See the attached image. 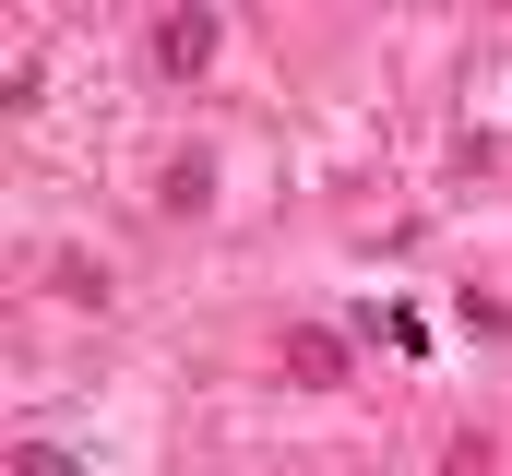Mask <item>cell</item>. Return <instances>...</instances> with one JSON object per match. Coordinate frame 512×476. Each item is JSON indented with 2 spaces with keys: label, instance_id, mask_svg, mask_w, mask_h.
<instances>
[{
  "label": "cell",
  "instance_id": "cell-1",
  "mask_svg": "<svg viewBox=\"0 0 512 476\" xmlns=\"http://www.w3.org/2000/svg\"><path fill=\"white\" fill-rule=\"evenodd\" d=\"M215 36H227L215 12H155V72H167V84H191V72L215 60Z\"/></svg>",
  "mask_w": 512,
  "mask_h": 476
},
{
  "label": "cell",
  "instance_id": "cell-2",
  "mask_svg": "<svg viewBox=\"0 0 512 476\" xmlns=\"http://www.w3.org/2000/svg\"><path fill=\"white\" fill-rule=\"evenodd\" d=\"M286 381H346V346H334L322 322H298V334H286Z\"/></svg>",
  "mask_w": 512,
  "mask_h": 476
},
{
  "label": "cell",
  "instance_id": "cell-4",
  "mask_svg": "<svg viewBox=\"0 0 512 476\" xmlns=\"http://www.w3.org/2000/svg\"><path fill=\"white\" fill-rule=\"evenodd\" d=\"M24 476H84L72 453H48V441H24Z\"/></svg>",
  "mask_w": 512,
  "mask_h": 476
},
{
  "label": "cell",
  "instance_id": "cell-3",
  "mask_svg": "<svg viewBox=\"0 0 512 476\" xmlns=\"http://www.w3.org/2000/svg\"><path fill=\"white\" fill-rule=\"evenodd\" d=\"M167 203L203 215V203H215V155H179V167H167Z\"/></svg>",
  "mask_w": 512,
  "mask_h": 476
}]
</instances>
